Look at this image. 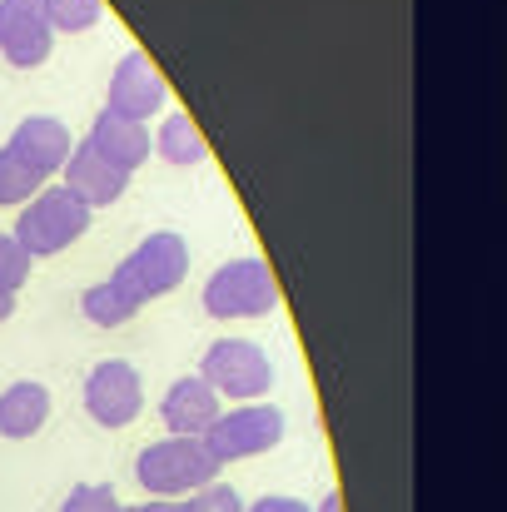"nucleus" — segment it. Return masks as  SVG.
Returning <instances> with one entry per match:
<instances>
[{
	"instance_id": "24",
	"label": "nucleus",
	"mask_w": 507,
	"mask_h": 512,
	"mask_svg": "<svg viewBox=\"0 0 507 512\" xmlns=\"http://www.w3.org/2000/svg\"><path fill=\"white\" fill-rule=\"evenodd\" d=\"M314 512H348L343 508V493H324V503H319Z\"/></svg>"
},
{
	"instance_id": "23",
	"label": "nucleus",
	"mask_w": 507,
	"mask_h": 512,
	"mask_svg": "<svg viewBox=\"0 0 507 512\" xmlns=\"http://www.w3.org/2000/svg\"><path fill=\"white\" fill-rule=\"evenodd\" d=\"M125 512H184V503H169V498H145V503H135V508Z\"/></svg>"
},
{
	"instance_id": "7",
	"label": "nucleus",
	"mask_w": 507,
	"mask_h": 512,
	"mask_svg": "<svg viewBox=\"0 0 507 512\" xmlns=\"http://www.w3.org/2000/svg\"><path fill=\"white\" fill-rule=\"evenodd\" d=\"M85 413L100 428H130L145 413V383L140 368L125 358H105L85 373Z\"/></svg>"
},
{
	"instance_id": "4",
	"label": "nucleus",
	"mask_w": 507,
	"mask_h": 512,
	"mask_svg": "<svg viewBox=\"0 0 507 512\" xmlns=\"http://www.w3.org/2000/svg\"><path fill=\"white\" fill-rule=\"evenodd\" d=\"M184 274H189V244H184L174 229L145 234V239L110 269V279H115L140 309L155 304V299H165V294H174V289L184 284Z\"/></svg>"
},
{
	"instance_id": "22",
	"label": "nucleus",
	"mask_w": 507,
	"mask_h": 512,
	"mask_svg": "<svg viewBox=\"0 0 507 512\" xmlns=\"http://www.w3.org/2000/svg\"><path fill=\"white\" fill-rule=\"evenodd\" d=\"M249 512H314L304 498H289V493H264L259 503H249Z\"/></svg>"
},
{
	"instance_id": "15",
	"label": "nucleus",
	"mask_w": 507,
	"mask_h": 512,
	"mask_svg": "<svg viewBox=\"0 0 507 512\" xmlns=\"http://www.w3.org/2000/svg\"><path fill=\"white\" fill-rule=\"evenodd\" d=\"M155 155H160L165 165H179V170L204 165L209 145H204L199 125L189 120V110H169L165 120H160V130H155Z\"/></svg>"
},
{
	"instance_id": "2",
	"label": "nucleus",
	"mask_w": 507,
	"mask_h": 512,
	"mask_svg": "<svg viewBox=\"0 0 507 512\" xmlns=\"http://www.w3.org/2000/svg\"><path fill=\"white\" fill-rule=\"evenodd\" d=\"M214 478H219V463L204 448V438H160V443L140 448V458H135V483L150 498H169V503H184L189 493L209 488Z\"/></svg>"
},
{
	"instance_id": "6",
	"label": "nucleus",
	"mask_w": 507,
	"mask_h": 512,
	"mask_svg": "<svg viewBox=\"0 0 507 512\" xmlns=\"http://www.w3.org/2000/svg\"><path fill=\"white\" fill-rule=\"evenodd\" d=\"M284 443V408L279 403H234L219 413V423L204 433V448L214 453V463H244V458H259L269 448Z\"/></svg>"
},
{
	"instance_id": "25",
	"label": "nucleus",
	"mask_w": 507,
	"mask_h": 512,
	"mask_svg": "<svg viewBox=\"0 0 507 512\" xmlns=\"http://www.w3.org/2000/svg\"><path fill=\"white\" fill-rule=\"evenodd\" d=\"M10 314H15V294H0V324H5Z\"/></svg>"
},
{
	"instance_id": "1",
	"label": "nucleus",
	"mask_w": 507,
	"mask_h": 512,
	"mask_svg": "<svg viewBox=\"0 0 507 512\" xmlns=\"http://www.w3.org/2000/svg\"><path fill=\"white\" fill-rule=\"evenodd\" d=\"M90 219H95V209L85 199H75L65 184H45L30 204H20L10 234L30 249V259H55L90 234Z\"/></svg>"
},
{
	"instance_id": "16",
	"label": "nucleus",
	"mask_w": 507,
	"mask_h": 512,
	"mask_svg": "<svg viewBox=\"0 0 507 512\" xmlns=\"http://www.w3.org/2000/svg\"><path fill=\"white\" fill-rule=\"evenodd\" d=\"M80 314H85L95 329H120V324H130V319L140 314V304H135L115 279H100V284H90V289L80 294Z\"/></svg>"
},
{
	"instance_id": "17",
	"label": "nucleus",
	"mask_w": 507,
	"mask_h": 512,
	"mask_svg": "<svg viewBox=\"0 0 507 512\" xmlns=\"http://www.w3.org/2000/svg\"><path fill=\"white\" fill-rule=\"evenodd\" d=\"M30 269H35L30 249L10 229H0V294H20L30 284Z\"/></svg>"
},
{
	"instance_id": "5",
	"label": "nucleus",
	"mask_w": 507,
	"mask_h": 512,
	"mask_svg": "<svg viewBox=\"0 0 507 512\" xmlns=\"http://www.w3.org/2000/svg\"><path fill=\"white\" fill-rule=\"evenodd\" d=\"M199 378L234 403H264L274 388V358L254 339H214L199 358Z\"/></svg>"
},
{
	"instance_id": "12",
	"label": "nucleus",
	"mask_w": 507,
	"mask_h": 512,
	"mask_svg": "<svg viewBox=\"0 0 507 512\" xmlns=\"http://www.w3.org/2000/svg\"><path fill=\"white\" fill-rule=\"evenodd\" d=\"M60 184L75 194V199H85L90 209H110V204H120L125 199V189H130V174L115 170L90 140H80L75 145V155H70V165L60 174Z\"/></svg>"
},
{
	"instance_id": "18",
	"label": "nucleus",
	"mask_w": 507,
	"mask_h": 512,
	"mask_svg": "<svg viewBox=\"0 0 507 512\" xmlns=\"http://www.w3.org/2000/svg\"><path fill=\"white\" fill-rule=\"evenodd\" d=\"M40 189H45V184H40L35 174L25 170V165L0 145V204H30Z\"/></svg>"
},
{
	"instance_id": "11",
	"label": "nucleus",
	"mask_w": 507,
	"mask_h": 512,
	"mask_svg": "<svg viewBox=\"0 0 507 512\" xmlns=\"http://www.w3.org/2000/svg\"><path fill=\"white\" fill-rule=\"evenodd\" d=\"M219 413H224V398L199 373L174 378L165 388V398H160V418H165L169 438H204L219 423Z\"/></svg>"
},
{
	"instance_id": "20",
	"label": "nucleus",
	"mask_w": 507,
	"mask_h": 512,
	"mask_svg": "<svg viewBox=\"0 0 507 512\" xmlns=\"http://www.w3.org/2000/svg\"><path fill=\"white\" fill-rule=\"evenodd\" d=\"M100 0H45V15H50V25L55 30H90L95 20H100Z\"/></svg>"
},
{
	"instance_id": "9",
	"label": "nucleus",
	"mask_w": 507,
	"mask_h": 512,
	"mask_svg": "<svg viewBox=\"0 0 507 512\" xmlns=\"http://www.w3.org/2000/svg\"><path fill=\"white\" fill-rule=\"evenodd\" d=\"M5 150L35 174L40 184H50L55 174H65L70 155H75V140H70V130H65L55 115H25V120L10 130Z\"/></svg>"
},
{
	"instance_id": "8",
	"label": "nucleus",
	"mask_w": 507,
	"mask_h": 512,
	"mask_svg": "<svg viewBox=\"0 0 507 512\" xmlns=\"http://www.w3.org/2000/svg\"><path fill=\"white\" fill-rule=\"evenodd\" d=\"M55 25L45 15V0H0V55L15 70H35L50 60Z\"/></svg>"
},
{
	"instance_id": "13",
	"label": "nucleus",
	"mask_w": 507,
	"mask_h": 512,
	"mask_svg": "<svg viewBox=\"0 0 507 512\" xmlns=\"http://www.w3.org/2000/svg\"><path fill=\"white\" fill-rule=\"evenodd\" d=\"M85 140H90L115 170H125V174H135L145 160H150V150H155L145 120H130V115H120V110H110V105L95 115V125H90Z\"/></svg>"
},
{
	"instance_id": "14",
	"label": "nucleus",
	"mask_w": 507,
	"mask_h": 512,
	"mask_svg": "<svg viewBox=\"0 0 507 512\" xmlns=\"http://www.w3.org/2000/svg\"><path fill=\"white\" fill-rule=\"evenodd\" d=\"M50 423V388L35 378H15L0 388V438L25 443Z\"/></svg>"
},
{
	"instance_id": "19",
	"label": "nucleus",
	"mask_w": 507,
	"mask_h": 512,
	"mask_svg": "<svg viewBox=\"0 0 507 512\" xmlns=\"http://www.w3.org/2000/svg\"><path fill=\"white\" fill-rule=\"evenodd\" d=\"M60 512H125V503H120V493L110 483H75L65 493Z\"/></svg>"
},
{
	"instance_id": "10",
	"label": "nucleus",
	"mask_w": 507,
	"mask_h": 512,
	"mask_svg": "<svg viewBox=\"0 0 507 512\" xmlns=\"http://www.w3.org/2000/svg\"><path fill=\"white\" fill-rule=\"evenodd\" d=\"M169 100V85L165 75L150 65V55H140V50H130V55H120V65H115V75H110V110H120V115H130V120H150V115H160Z\"/></svg>"
},
{
	"instance_id": "21",
	"label": "nucleus",
	"mask_w": 507,
	"mask_h": 512,
	"mask_svg": "<svg viewBox=\"0 0 507 512\" xmlns=\"http://www.w3.org/2000/svg\"><path fill=\"white\" fill-rule=\"evenodd\" d=\"M184 512H249V503L229 483H209V488H199V493L184 498Z\"/></svg>"
},
{
	"instance_id": "3",
	"label": "nucleus",
	"mask_w": 507,
	"mask_h": 512,
	"mask_svg": "<svg viewBox=\"0 0 507 512\" xmlns=\"http://www.w3.org/2000/svg\"><path fill=\"white\" fill-rule=\"evenodd\" d=\"M199 304H204L209 319H264V314L279 309V279L264 259L239 254V259H224L204 279Z\"/></svg>"
}]
</instances>
